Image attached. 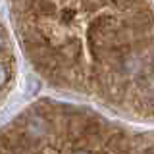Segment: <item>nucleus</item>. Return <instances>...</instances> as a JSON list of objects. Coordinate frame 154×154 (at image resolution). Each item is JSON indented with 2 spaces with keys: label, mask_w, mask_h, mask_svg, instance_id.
Instances as JSON below:
<instances>
[{
  "label": "nucleus",
  "mask_w": 154,
  "mask_h": 154,
  "mask_svg": "<svg viewBox=\"0 0 154 154\" xmlns=\"http://www.w3.org/2000/svg\"><path fill=\"white\" fill-rule=\"evenodd\" d=\"M73 154H89L87 150H77V152H73Z\"/></svg>",
  "instance_id": "obj_1"
}]
</instances>
